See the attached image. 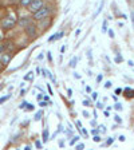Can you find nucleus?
Here are the masks:
<instances>
[{"label": "nucleus", "mask_w": 134, "mask_h": 150, "mask_svg": "<svg viewBox=\"0 0 134 150\" xmlns=\"http://www.w3.org/2000/svg\"><path fill=\"white\" fill-rule=\"evenodd\" d=\"M50 7H46V5H43L42 8H39L36 12H34V18L36 20H42V19H46L47 16L50 15Z\"/></svg>", "instance_id": "nucleus-1"}, {"label": "nucleus", "mask_w": 134, "mask_h": 150, "mask_svg": "<svg viewBox=\"0 0 134 150\" xmlns=\"http://www.w3.org/2000/svg\"><path fill=\"white\" fill-rule=\"evenodd\" d=\"M16 24V20L15 18H12V16H10V18H5L4 20H1V23H0V26H1V28L3 30H11L14 26Z\"/></svg>", "instance_id": "nucleus-2"}, {"label": "nucleus", "mask_w": 134, "mask_h": 150, "mask_svg": "<svg viewBox=\"0 0 134 150\" xmlns=\"http://www.w3.org/2000/svg\"><path fill=\"white\" fill-rule=\"evenodd\" d=\"M30 11L34 14V12H36L39 10V8H42L43 7V0H32L30 3Z\"/></svg>", "instance_id": "nucleus-3"}, {"label": "nucleus", "mask_w": 134, "mask_h": 150, "mask_svg": "<svg viewBox=\"0 0 134 150\" xmlns=\"http://www.w3.org/2000/svg\"><path fill=\"white\" fill-rule=\"evenodd\" d=\"M26 34L28 35V36H36V27H35L34 24H28V26H26Z\"/></svg>", "instance_id": "nucleus-4"}, {"label": "nucleus", "mask_w": 134, "mask_h": 150, "mask_svg": "<svg viewBox=\"0 0 134 150\" xmlns=\"http://www.w3.org/2000/svg\"><path fill=\"white\" fill-rule=\"evenodd\" d=\"M11 54H7V52H3V55L0 56V63L1 64H8L11 62Z\"/></svg>", "instance_id": "nucleus-5"}, {"label": "nucleus", "mask_w": 134, "mask_h": 150, "mask_svg": "<svg viewBox=\"0 0 134 150\" xmlns=\"http://www.w3.org/2000/svg\"><path fill=\"white\" fill-rule=\"evenodd\" d=\"M30 23H31V19H30V18H22V19L19 20V24H20V26H23V27L28 26Z\"/></svg>", "instance_id": "nucleus-6"}, {"label": "nucleus", "mask_w": 134, "mask_h": 150, "mask_svg": "<svg viewBox=\"0 0 134 150\" xmlns=\"http://www.w3.org/2000/svg\"><path fill=\"white\" fill-rule=\"evenodd\" d=\"M125 95H127L129 98H131V96H134V90H131V89H129V87H126L125 89Z\"/></svg>", "instance_id": "nucleus-7"}, {"label": "nucleus", "mask_w": 134, "mask_h": 150, "mask_svg": "<svg viewBox=\"0 0 134 150\" xmlns=\"http://www.w3.org/2000/svg\"><path fill=\"white\" fill-rule=\"evenodd\" d=\"M103 4H105V0H102V1H101V4H99V7H98V10H97V12H95V15H94V16H98V15L101 14L102 8H103Z\"/></svg>", "instance_id": "nucleus-8"}, {"label": "nucleus", "mask_w": 134, "mask_h": 150, "mask_svg": "<svg viewBox=\"0 0 134 150\" xmlns=\"http://www.w3.org/2000/svg\"><path fill=\"white\" fill-rule=\"evenodd\" d=\"M77 60H78V58H73V59H71V60H70V67L75 69V66H77Z\"/></svg>", "instance_id": "nucleus-9"}, {"label": "nucleus", "mask_w": 134, "mask_h": 150, "mask_svg": "<svg viewBox=\"0 0 134 150\" xmlns=\"http://www.w3.org/2000/svg\"><path fill=\"white\" fill-rule=\"evenodd\" d=\"M114 109H115V110H117V111H122V110H123L122 105H121V103H118V102H117V103L114 105Z\"/></svg>", "instance_id": "nucleus-10"}, {"label": "nucleus", "mask_w": 134, "mask_h": 150, "mask_svg": "<svg viewBox=\"0 0 134 150\" xmlns=\"http://www.w3.org/2000/svg\"><path fill=\"white\" fill-rule=\"evenodd\" d=\"M43 141H44V142H47V141H48V130L43 131Z\"/></svg>", "instance_id": "nucleus-11"}, {"label": "nucleus", "mask_w": 134, "mask_h": 150, "mask_svg": "<svg viewBox=\"0 0 134 150\" xmlns=\"http://www.w3.org/2000/svg\"><path fill=\"white\" fill-rule=\"evenodd\" d=\"M19 1H20V4H22V5H27V7H28L32 0H19Z\"/></svg>", "instance_id": "nucleus-12"}, {"label": "nucleus", "mask_w": 134, "mask_h": 150, "mask_svg": "<svg viewBox=\"0 0 134 150\" xmlns=\"http://www.w3.org/2000/svg\"><path fill=\"white\" fill-rule=\"evenodd\" d=\"M102 32H107V20H103L102 23Z\"/></svg>", "instance_id": "nucleus-13"}, {"label": "nucleus", "mask_w": 134, "mask_h": 150, "mask_svg": "<svg viewBox=\"0 0 134 150\" xmlns=\"http://www.w3.org/2000/svg\"><path fill=\"white\" fill-rule=\"evenodd\" d=\"M10 98H11V95H5V96H3V98H0V105L4 103V102H5V100H8Z\"/></svg>", "instance_id": "nucleus-14"}, {"label": "nucleus", "mask_w": 134, "mask_h": 150, "mask_svg": "<svg viewBox=\"0 0 134 150\" xmlns=\"http://www.w3.org/2000/svg\"><path fill=\"white\" fill-rule=\"evenodd\" d=\"M35 109V106L34 105H31V103H27V106H26V110H28V111H32Z\"/></svg>", "instance_id": "nucleus-15"}, {"label": "nucleus", "mask_w": 134, "mask_h": 150, "mask_svg": "<svg viewBox=\"0 0 134 150\" xmlns=\"http://www.w3.org/2000/svg\"><path fill=\"white\" fill-rule=\"evenodd\" d=\"M40 118H42V111L36 113V114H35V118H34V119H35V121H39Z\"/></svg>", "instance_id": "nucleus-16"}, {"label": "nucleus", "mask_w": 134, "mask_h": 150, "mask_svg": "<svg viewBox=\"0 0 134 150\" xmlns=\"http://www.w3.org/2000/svg\"><path fill=\"white\" fill-rule=\"evenodd\" d=\"M78 139H79V137H74V138L70 141V145H75V143L78 142Z\"/></svg>", "instance_id": "nucleus-17"}, {"label": "nucleus", "mask_w": 134, "mask_h": 150, "mask_svg": "<svg viewBox=\"0 0 134 150\" xmlns=\"http://www.w3.org/2000/svg\"><path fill=\"white\" fill-rule=\"evenodd\" d=\"M24 79H26V81H32V73H28V75H26Z\"/></svg>", "instance_id": "nucleus-18"}, {"label": "nucleus", "mask_w": 134, "mask_h": 150, "mask_svg": "<svg viewBox=\"0 0 134 150\" xmlns=\"http://www.w3.org/2000/svg\"><path fill=\"white\" fill-rule=\"evenodd\" d=\"M4 50H5V44H3V43L0 42V54H3Z\"/></svg>", "instance_id": "nucleus-19"}, {"label": "nucleus", "mask_w": 134, "mask_h": 150, "mask_svg": "<svg viewBox=\"0 0 134 150\" xmlns=\"http://www.w3.org/2000/svg\"><path fill=\"white\" fill-rule=\"evenodd\" d=\"M114 119H115V122H117V123L122 122V119H121V117H119V115H114Z\"/></svg>", "instance_id": "nucleus-20"}, {"label": "nucleus", "mask_w": 134, "mask_h": 150, "mask_svg": "<svg viewBox=\"0 0 134 150\" xmlns=\"http://www.w3.org/2000/svg\"><path fill=\"white\" fill-rule=\"evenodd\" d=\"M107 32H109V36H110L111 39L114 38V31H113V30H107Z\"/></svg>", "instance_id": "nucleus-21"}, {"label": "nucleus", "mask_w": 134, "mask_h": 150, "mask_svg": "<svg viewBox=\"0 0 134 150\" xmlns=\"http://www.w3.org/2000/svg\"><path fill=\"white\" fill-rule=\"evenodd\" d=\"M35 146L38 147V149H42V142H40V141H36V142H35Z\"/></svg>", "instance_id": "nucleus-22"}, {"label": "nucleus", "mask_w": 134, "mask_h": 150, "mask_svg": "<svg viewBox=\"0 0 134 150\" xmlns=\"http://www.w3.org/2000/svg\"><path fill=\"white\" fill-rule=\"evenodd\" d=\"M77 149H78V150L84 149V145H83V143H78V145H77Z\"/></svg>", "instance_id": "nucleus-23"}, {"label": "nucleus", "mask_w": 134, "mask_h": 150, "mask_svg": "<svg viewBox=\"0 0 134 150\" xmlns=\"http://www.w3.org/2000/svg\"><path fill=\"white\" fill-rule=\"evenodd\" d=\"M54 40H56V35H52V36H50V39H48V42H54Z\"/></svg>", "instance_id": "nucleus-24"}, {"label": "nucleus", "mask_w": 134, "mask_h": 150, "mask_svg": "<svg viewBox=\"0 0 134 150\" xmlns=\"http://www.w3.org/2000/svg\"><path fill=\"white\" fill-rule=\"evenodd\" d=\"M98 127H99V130L102 131V133H106V127H105V126H102V125H101V126H98Z\"/></svg>", "instance_id": "nucleus-25"}, {"label": "nucleus", "mask_w": 134, "mask_h": 150, "mask_svg": "<svg viewBox=\"0 0 134 150\" xmlns=\"http://www.w3.org/2000/svg\"><path fill=\"white\" fill-rule=\"evenodd\" d=\"M105 87H106V89H110V87H111V82H106V83H105Z\"/></svg>", "instance_id": "nucleus-26"}, {"label": "nucleus", "mask_w": 134, "mask_h": 150, "mask_svg": "<svg viewBox=\"0 0 134 150\" xmlns=\"http://www.w3.org/2000/svg\"><path fill=\"white\" fill-rule=\"evenodd\" d=\"M39 106H42V107H46V106H47V100H46V102H42V100H40Z\"/></svg>", "instance_id": "nucleus-27"}, {"label": "nucleus", "mask_w": 134, "mask_h": 150, "mask_svg": "<svg viewBox=\"0 0 134 150\" xmlns=\"http://www.w3.org/2000/svg\"><path fill=\"white\" fill-rule=\"evenodd\" d=\"M97 96H98V94H97V92H93V94H91L93 100H95V99H97Z\"/></svg>", "instance_id": "nucleus-28"}, {"label": "nucleus", "mask_w": 134, "mask_h": 150, "mask_svg": "<svg viewBox=\"0 0 134 150\" xmlns=\"http://www.w3.org/2000/svg\"><path fill=\"white\" fill-rule=\"evenodd\" d=\"M94 141H95V142H101V137H98V135H95V137H94Z\"/></svg>", "instance_id": "nucleus-29"}, {"label": "nucleus", "mask_w": 134, "mask_h": 150, "mask_svg": "<svg viewBox=\"0 0 134 150\" xmlns=\"http://www.w3.org/2000/svg\"><path fill=\"white\" fill-rule=\"evenodd\" d=\"M113 141H114V138H109V139H107V142H106V145H111Z\"/></svg>", "instance_id": "nucleus-30"}, {"label": "nucleus", "mask_w": 134, "mask_h": 150, "mask_svg": "<svg viewBox=\"0 0 134 150\" xmlns=\"http://www.w3.org/2000/svg\"><path fill=\"white\" fill-rule=\"evenodd\" d=\"M47 77L50 78L51 81H54V77H52V74H51V73H48V71H47Z\"/></svg>", "instance_id": "nucleus-31"}, {"label": "nucleus", "mask_w": 134, "mask_h": 150, "mask_svg": "<svg viewBox=\"0 0 134 150\" xmlns=\"http://www.w3.org/2000/svg\"><path fill=\"white\" fill-rule=\"evenodd\" d=\"M36 99H38V100H39V102H40V100H42V99H43V94H39V95H38V96H36Z\"/></svg>", "instance_id": "nucleus-32"}, {"label": "nucleus", "mask_w": 134, "mask_h": 150, "mask_svg": "<svg viewBox=\"0 0 134 150\" xmlns=\"http://www.w3.org/2000/svg\"><path fill=\"white\" fill-rule=\"evenodd\" d=\"M118 138H119V141H121V142H123V141L126 139V138H125V135H119Z\"/></svg>", "instance_id": "nucleus-33"}, {"label": "nucleus", "mask_w": 134, "mask_h": 150, "mask_svg": "<svg viewBox=\"0 0 134 150\" xmlns=\"http://www.w3.org/2000/svg\"><path fill=\"white\" fill-rule=\"evenodd\" d=\"M97 107H98V109H103V105L101 103V102H98V103H97Z\"/></svg>", "instance_id": "nucleus-34"}, {"label": "nucleus", "mask_w": 134, "mask_h": 150, "mask_svg": "<svg viewBox=\"0 0 134 150\" xmlns=\"http://www.w3.org/2000/svg\"><path fill=\"white\" fill-rule=\"evenodd\" d=\"M47 58H48V60H52V55H51V52H48V54H47Z\"/></svg>", "instance_id": "nucleus-35"}, {"label": "nucleus", "mask_w": 134, "mask_h": 150, "mask_svg": "<svg viewBox=\"0 0 134 150\" xmlns=\"http://www.w3.org/2000/svg\"><path fill=\"white\" fill-rule=\"evenodd\" d=\"M47 89H48V91H50V95H52V89H51L50 85H47Z\"/></svg>", "instance_id": "nucleus-36"}, {"label": "nucleus", "mask_w": 134, "mask_h": 150, "mask_svg": "<svg viewBox=\"0 0 134 150\" xmlns=\"http://www.w3.org/2000/svg\"><path fill=\"white\" fill-rule=\"evenodd\" d=\"M63 38V32H61V34H56V39H61Z\"/></svg>", "instance_id": "nucleus-37"}, {"label": "nucleus", "mask_w": 134, "mask_h": 150, "mask_svg": "<svg viewBox=\"0 0 134 150\" xmlns=\"http://www.w3.org/2000/svg\"><path fill=\"white\" fill-rule=\"evenodd\" d=\"M26 106H27V102H23V103L20 105V109H26Z\"/></svg>", "instance_id": "nucleus-38"}, {"label": "nucleus", "mask_w": 134, "mask_h": 150, "mask_svg": "<svg viewBox=\"0 0 134 150\" xmlns=\"http://www.w3.org/2000/svg\"><path fill=\"white\" fill-rule=\"evenodd\" d=\"M101 81H102V75H98V77H97V82H98V83H99Z\"/></svg>", "instance_id": "nucleus-39"}, {"label": "nucleus", "mask_w": 134, "mask_h": 150, "mask_svg": "<svg viewBox=\"0 0 134 150\" xmlns=\"http://www.w3.org/2000/svg\"><path fill=\"white\" fill-rule=\"evenodd\" d=\"M121 60H122V58H121V56H117V58H115V62H117V63H119Z\"/></svg>", "instance_id": "nucleus-40"}, {"label": "nucleus", "mask_w": 134, "mask_h": 150, "mask_svg": "<svg viewBox=\"0 0 134 150\" xmlns=\"http://www.w3.org/2000/svg\"><path fill=\"white\" fill-rule=\"evenodd\" d=\"M91 134L97 135V134H98V130H97V129H94V130H91Z\"/></svg>", "instance_id": "nucleus-41"}, {"label": "nucleus", "mask_w": 134, "mask_h": 150, "mask_svg": "<svg viewBox=\"0 0 134 150\" xmlns=\"http://www.w3.org/2000/svg\"><path fill=\"white\" fill-rule=\"evenodd\" d=\"M79 35H80V30H79V28H78V30L75 31V36H79Z\"/></svg>", "instance_id": "nucleus-42"}, {"label": "nucleus", "mask_w": 134, "mask_h": 150, "mask_svg": "<svg viewBox=\"0 0 134 150\" xmlns=\"http://www.w3.org/2000/svg\"><path fill=\"white\" fill-rule=\"evenodd\" d=\"M67 94H69V96H71V95H73V90H67Z\"/></svg>", "instance_id": "nucleus-43"}, {"label": "nucleus", "mask_w": 134, "mask_h": 150, "mask_svg": "<svg viewBox=\"0 0 134 150\" xmlns=\"http://www.w3.org/2000/svg\"><path fill=\"white\" fill-rule=\"evenodd\" d=\"M74 77L77 78V79H79V78H80V75H79V74H78V73H74Z\"/></svg>", "instance_id": "nucleus-44"}, {"label": "nucleus", "mask_w": 134, "mask_h": 150, "mask_svg": "<svg viewBox=\"0 0 134 150\" xmlns=\"http://www.w3.org/2000/svg\"><path fill=\"white\" fill-rule=\"evenodd\" d=\"M86 91H87V92H91V87H90V86H87V87H86Z\"/></svg>", "instance_id": "nucleus-45"}, {"label": "nucleus", "mask_w": 134, "mask_h": 150, "mask_svg": "<svg viewBox=\"0 0 134 150\" xmlns=\"http://www.w3.org/2000/svg\"><path fill=\"white\" fill-rule=\"evenodd\" d=\"M121 92H122V90H121V89H117V90H115V94H121Z\"/></svg>", "instance_id": "nucleus-46"}, {"label": "nucleus", "mask_w": 134, "mask_h": 150, "mask_svg": "<svg viewBox=\"0 0 134 150\" xmlns=\"http://www.w3.org/2000/svg\"><path fill=\"white\" fill-rule=\"evenodd\" d=\"M127 63H129V66H131V67H133V66H134V62H133V60H129V62H127Z\"/></svg>", "instance_id": "nucleus-47"}, {"label": "nucleus", "mask_w": 134, "mask_h": 150, "mask_svg": "<svg viewBox=\"0 0 134 150\" xmlns=\"http://www.w3.org/2000/svg\"><path fill=\"white\" fill-rule=\"evenodd\" d=\"M83 105H84V106H88V105H90V102H88V100H84Z\"/></svg>", "instance_id": "nucleus-48"}, {"label": "nucleus", "mask_w": 134, "mask_h": 150, "mask_svg": "<svg viewBox=\"0 0 134 150\" xmlns=\"http://www.w3.org/2000/svg\"><path fill=\"white\" fill-rule=\"evenodd\" d=\"M59 146L63 147V146H65V142H63V141H61V142H59Z\"/></svg>", "instance_id": "nucleus-49"}, {"label": "nucleus", "mask_w": 134, "mask_h": 150, "mask_svg": "<svg viewBox=\"0 0 134 150\" xmlns=\"http://www.w3.org/2000/svg\"><path fill=\"white\" fill-rule=\"evenodd\" d=\"M131 20H133V26H134V12H131Z\"/></svg>", "instance_id": "nucleus-50"}, {"label": "nucleus", "mask_w": 134, "mask_h": 150, "mask_svg": "<svg viewBox=\"0 0 134 150\" xmlns=\"http://www.w3.org/2000/svg\"><path fill=\"white\" fill-rule=\"evenodd\" d=\"M90 123H91V126H97V122H95V121H91Z\"/></svg>", "instance_id": "nucleus-51"}, {"label": "nucleus", "mask_w": 134, "mask_h": 150, "mask_svg": "<svg viewBox=\"0 0 134 150\" xmlns=\"http://www.w3.org/2000/svg\"><path fill=\"white\" fill-rule=\"evenodd\" d=\"M65 51H66V47L63 46V47H62V48H61V52H65Z\"/></svg>", "instance_id": "nucleus-52"}, {"label": "nucleus", "mask_w": 134, "mask_h": 150, "mask_svg": "<svg viewBox=\"0 0 134 150\" xmlns=\"http://www.w3.org/2000/svg\"><path fill=\"white\" fill-rule=\"evenodd\" d=\"M38 59H39V60H42V59H43V54H40V55H39V56H38Z\"/></svg>", "instance_id": "nucleus-53"}, {"label": "nucleus", "mask_w": 134, "mask_h": 150, "mask_svg": "<svg viewBox=\"0 0 134 150\" xmlns=\"http://www.w3.org/2000/svg\"><path fill=\"white\" fill-rule=\"evenodd\" d=\"M0 42H1V34H0Z\"/></svg>", "instance_id": "nucleus-54"}, {"label": "nucleus", "mask_w": 134, "mask_h": 150, "mask_svg": "<svg viewBox=\"0 0 134 150\" xmlns=\"http://www.w3.org/2000/svg\"><path fill=\"white\" fill-rule=\"evenodd\" d=\"M0 71H1V63H0Z\"/></svg>", "instance_id": "nucleus-55"}]
</instances>
